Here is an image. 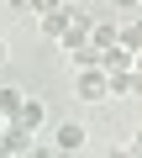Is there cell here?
<instances>
[{
	"label": "cell",
	"mask_w": 142,
	"mask_h": 158,
	"mask_svg": "<svg viewBox=\"0 0 142 158\" xmlns=\"http://www.w3.org/2000/svg\"><path fill=\"white\" fill-rule=\"evenodd\" d=\"M111 95H121V100H137V95H142V74H137V69H121V74H111Z\"/></svg>",
	"instance_id": "8992f818"
},
{
	"label": "cell",
	"mask_w": 142,
	"mask_h": 158,
	"mask_svg": "<svg viewBox=\"0 0 142 158\" xmlns=\"http://www.w3.org/2000/svg\"><path fill=\"white\" fill-rule=\"evenodd\" d=\"M132 148H137V153H142V127H137V137H132Z\"/></svg>",
	"instance_id": "5bb4252c"
},
{
	"label": "cell",
	"mask_w": 142,
	"mask_h": 158,
	"mask_svg": "<svg viewBox=\"0 0 142 158\" xmlns=\"http://www.w3.org/2000/svg\"><path fill=\"white\" fill-rule=\"evenodd\" d=\"M95 48H111V42H121V27L116 21H95V37H90Z\"/></svg>",
	"instance_id": "9c48e42d"
},
{
	"label": "cell",
	"mask_w": 142,
	"mask_h": 158,
	"mask_svg": "<svg viewBox=\"0 0 142 158\" xmlns=\"http://www.w3.org/2000/svg\"><path fill=\"white\" fill-rule=\"evenodd\" d=\"M0 148H6V142H0Z\"/></svg>",
	"instance_id": "e0dca14e"
},
{
	"label": "cell",
	"mask_w": 142,
	"mask_h": 158,
	"mask_svg": "<svg viewBox=\"0 0 142 158\" xmlns=\"http://www.w3.org/2000/svg\"><path fill=\"white\" fill-rule=\"evenodd\" d=\"M68 58H74V69H90V63H100V48H95V42H84V48H68Z\"/></svg>",
	"instance_id": "30bf717a"
},
{
	"label": "cell",
	"mask_w": 142,
	"mask_h": 158,
	"mask_svg": "<svg viewBox=\"0 0 142 158\" xmlns=\"http://www.w3.org/2000/svg\"><path fill=\"white\" fill-rule=\"evenodd\" d=\"M90 37H95V16H90V11H74V21H68V32H63L58 48H63V53H68V48H84Z\"/></svg>",
	"instance_id": "7a4b0ae2"
},
{
	"label": "cell",
	"mask_w": 142,
	"mask_h": 158,
	"mask_svg": "<svg viewBox=\"0 0 142 158\" xmlns=\"http://www.w3.org/2000/svg\"><path fill=\"white\" fill-rule=\"evenodd\" d=\"M16 121H21V127H26V132H37V127H42V121H47V106H42V100H26V106H21V116H16Z\"/></svg>",
	"instance_id": "52a82bcc"
},
{
	"label": "cell",
	"mask_w": 142,
	"mask_h": 158,
	"mask_svg": "<svg viewBox=\"0 0 142 158\" xmlns=\"http://www.w3.org/2000/svg\"><path fill=\"white\" fill-rule=\"evenodd\" d=\"M68 21H74V6H58V11H47V16H37V27H42V37H47V42H63V32H68Z\"/></svg>",
	"instance_id": "277c9868"
},
{
	"label": "cell",
	"mask_w": 142,
	"mask_h": 158,
	"mask_svg": "<svg viewBox=\"0 0 142 158\" xmlns=\"http://www.w3.org/2000/svg\"><path fill=\"white\" fill-rule=\"evenodd\" d=\"M58 6H63V0H32L26 11H32V16H47V11H58Z\"/></svg>",
	"instance_id": "7c38bea8"
},
{
	"label": "cell",
	"mask_w": 142,
	"mask_h": 158,
	"mask_svg": "<svg viewBox=\"0 0 142 158\" xmlns=\"http://www.w3.org/2000/svg\"><path fill=\"white\" fill-rule=\"evenodd\" d=\"M0 63H6V37H0Z\"/></svg>",
	"instance_id": "9a60e30c"
},
{
	"label": "cell",
	"mask_w": 142,
	"mask_h": 158,
	"mask_svg": "<svg viewBox=\"0 0 142 158\" xmlns=\"http://www.w3.org/2000/svg\"><path fill=\"white\" fill-rule=\"evenodd\" d=\"M121 42H126V48H142V16L121 21Z\"/></svg>",
	"instance_id": "8fae6325"
},
{
	"label": "cell",
	"mask_w": 142,
	"mask_h": 158,
	"mask_svg": "<svg viewBox=\"0 0 142 158\" xmlns=\"http://www.w3.org/2000/svg\"><path fill=\"white\" fill-rule=\"evenodd\" d=\"M74 95H79V100H105V95H111V74H105L100 63L74 69Z\"/></svg>",
	"instance_id": "6da1fadb"
},
{
	"label": "cell",
	"mask_w": 142,
	"mask_h": 158,
	"mask_svg": "<svg viewBox=\"0 0 142 158\" xmlns=\"http://www.w3.org/2000/svg\"><path fill=\"white\" fill-rule=\"evenodd\" d=\"M100 69H105V74L137 69V48H126V42H111V48H100Z\"/></svg>",
	"instance_id": "3957f363"
},
{
	"label": "cell",
	"mask_w": 142,
	"mask_h": 158,
	"mask_svg": "<svg viewBox=\"0 0 142 158\" xmlns=\"http://www.w3.org/2000/svg\"><path fill=\"white\" fill-rule=\"evenodd\" d=\"M84 142H90V132H84L79 121H63V127L53 132V148H58V153H79Z\"/></svg>",
	"instance_id": "5b68a950"
},
{
	"label": "cell",
	"mask_w": 142,
	"mask_h": 158,
	"mask_svg": "<svg viewBox=\"0 0 142 158\" xmlns=\"http://www.w3.org/2000/svg\"><path fill=\"white\" fill-rule=\"evenodd\" d=\"M137 74H142V48H137Z\"/></svg>",
	"instance_id": "2e32d148"
},
{
	"label": "cell",
	"mask_w": 142,
	"mask_h": 158,
	"mask_svg": "<svg viewBox=\"0 0 142 158\" xmlns=\"http://www.w3.org/2000/svg\"><path fill=\"white\" fill-rule=\"evenodd\" d=\"M21 106H26V95H21V90H11V85L0 90V111H6V121H11V116H21Z\"/></svg>",
	"instance_id": "ba28073f"
},
{
	"label": "cell",
	"mask_w": 142,
	"mask_h": 158,
	"mask_svg": "<svg viewBox=\"0 0 142 158\" xmlns=\"http://www.w3.org/2000/svg\"><path fill=\"white\" fill-rule=\"evenodd\" d=\"M142 0H111V11H137Z\"/></svg>",
	"instance_id": "4fadbf2b"
}]
</instances>
